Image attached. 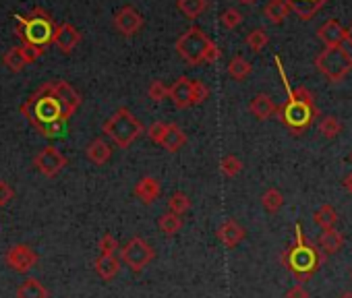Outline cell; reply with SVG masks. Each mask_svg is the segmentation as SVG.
I'll return each mask as SVG.
<instances>
[{"label": "cell", "mask_w": 352, "mask_h": 298, "mask_svg": "<svg viewBox=\"0 0 352 298\" xmlns=\"http://www.w3.org/2000/svg\"><path fill=\"white\" fill-rule=\"evenodd\" d=\"M93 269H95V273L102 280L110 282V280H114L116 275H119V271H121V257L119 255H99L93 261Z\"/></svg>", "instance_id": "18"}, {"label": "cell", "mask_w": 352, "mask_h": 298, "mask_svg": "<svg viewBox=\"0 0 352 298\" xmlns=\"http://www.w3.org/2000/svg\"><path fill=\"white\" fill-rule=\"evenodd\" d=\"M158 226H160V230H162L166 236H174V234L183 228V220H180V216H176V214H172V212H166V214L158 220Z\"/></svg>", "instance_id": "31"}, {"label": "cell", "mask_w": 352, "mask_h": 298, "mask_svg": "<svg viewBox=\"0 0 352 298\" xmlns=\"http://www.w3.org/2000/svg\"><path fill=\"white\" fill-rule=\"evenodd\" d=\"M215 236H218V240H220L224 247L234 249V247H239V245L245 240L247 230H245L237 220H226V222L218 228Z\"/></svg>", "instance_id": "13"}, {"label": "cell", "mask_w": 352, "mask_h": 298, "mask_svg": "<svg viewBox=\"0 0 352 298\" xmlns=\"http://www.w3.org/2000/svg\"><path fill=\"white\" fill-rule=\"evenodd\" d=\"M241 5H253V3H257V0H239Z\"/></svg>", "instance_id": "49"}, {"label": "cell", "mask_w": 352, "mask_h": 298, "mask_svg": "<svg viewBox=\"0 0 352 298\" xmlns=\"http://www.w3.org/2000/svg\"><path fill=\"white\" fill-rule=\"evenodd\" d=\"M286 298H309V292L303 284H296L286 292Z\"/></svg>", "instance_id": "45"}, {"label": "cell", "mask_w": 352, "mask_h": 298, "mask_svg": "<svg viewBox=\"0 0 352 298\" xmlns=\"http://www.w3.org/2000/svg\"><path fill=\"white\" fill-rule=\"evenodd\" d=\"M15 296H17V298H48L50 292H48V288H46L38 277L27 275V277L19 284Z\"/></svg>", "instance_id": "20"}, {"label": "cell", "mask_w": 352, "mask_h": 298, "mask_svg": "<svg viewBox=\"0 0 352 298\" xmlns=\"http://www.w3.org/2000/svg\"><path fill=\"white\" fill-rule=\"evenodd\" d=\"M249 110L251 114L257 119V121H268L276 114L278 106L274 99L268 95V93H257L253 99H251V104H249Z\"/></svg>", "instance_id": "19"}, {"label": "cell", "mask_w": 352, "mask_h": 298, "mask_svg": "<svg viewBox=\"0 0 352 298\" xmlns=\"http://www.w3.org/2000/svg\"><path fill=\"white\" fill-rule=\"evenodd\" d=\"M21 114L38 129L42 131L44 127H48L50 123L56 121H67L64 119V108L58 99L52 95V91L44 85H40L25 102L21 104ZM69 123V121H67Z\"/></svg>", "instance_id": "2"}, {"label": "cell", "mask_w": 352, "mask_h": 298, "mask_svg": "<svg viewBox=\"0 0 352 298\" xmlns=\"http://www.w3.org/2000/svg\"><path fill=\"white\" fill-rule=\"evenodd\" d=\"M148 95H150L152 102L160 104V102H164L166 97H170V87L166 83H162V81H152L150 87H148Z\"/></svg>", "instance_id": "37"}, {"label": "cell", "mask_w": 352, "mask_h": 298, "mask_svg": "<svg viewBox=\"0 0 352 298\" xmlns=\"http://www.w3.org/2000/svg\"><path fill=\"white\" fill-rule=\"evenodd\" d=\"M209 46H211V40L199 27H189L176 40V52H178V56L187 64H191V66H197V64L205 62V54H207V48Z\"/></svg>", "instance_id": "7"}, {"label": "cell", "mask_w": 352, "mask_h": 298, "mask_svg": "<svg viewBox=\"0 0 352 298\" xmlns=\"http://www.w3.org/2000/svg\"><path fill=\"white\" fill-rule=\"evenodd\" d=\"M38 261H40V255L30 245H23V243H17V245L9 247L7 253H5V263L17 273L32 271L38 265Z\"/></svg>", "instance_id": "9"}, {"label": "cell", "mask_w": 352, "mask_h": 298, "mask_svg": "<svg viewBox=\"0 0 352 298\" xmlns=\"http://www.w3.org/2000/svg\"><path fill=\"white\" fill-rule=\"evenodd\" d=\"M251 73H253V66H251V62L245 56H234L228 62V75L234 81H245Z\"/></svg>", "instance_id": "25"}, {"label": "cell", "mask_w": 352, "mask_h": 298, "mask_svg": "<svg viewBox=\"0 0 352 298\" xmlns=\"http://www.w3.org/2000/svg\"><path fill=\"white\" fill-rule=\"evenodd\" d=\"M97 249H99V255H119L121 253V245L116 240L112 234H104L97 243Z\"/></svg>", "instance_id": "38"}, {"label": "cell", "mask_w": 352, "mask_h": 298, "mask_svg": "<svg viewBox=\"0 0 352 298\" xmlns=\"http://www.w3.org/2000/svg\"><path fill=\"white\" fill-rule=\"evenodd\" d=\"M350 277H352V271H350Z\"/></svg>", "instance_id": "52"}, {"label": "cell", "mask_w": 352, "mask_h": 298, "mask_svg": "<svg viewBox=\"0 0 352 298\" xmlns=\"http://www.w3.org/2000/svg\"><path fill=\"white\" fill-rule=\"evenodd\" d=\"M102 131L119 147L127 149L143 133V125L139 119H135V114L129 108H119L104 123Z\"/></svg>", "instance_id": "3"}, {"label": "cell", "mask_w": 352, "mask_h": 298, "mask_svg": "<svg viewBox=\"0 0 352 298\" xmlns=\"http://www.w3.org/2000/svg\"><path fill=\"white\" fill-rule=\"evenodd\" d=\"M350 162H352V153H350Z\"/></svg>", "instance_id": "51"}, {"label": "cell", "mask_w": 352, "mask_h": 298, "mask_svg": "<svg viewBox=\"0 0 352 298\" xmlns=\"http://www.w3.org/2000/svg\"><path fill=\"white\" fill-rule=\"evenodd\" d=\"M85 156L91 164L95 166H104L110 158H112V147L104 141V139H93L87 149H85Z\"/></svg>", "instance_id": "21"}, {"label": "cell", "mask_w": 352, "mask_h": 298, "mask_svg": "<svg viewBox=\"0 0 352 298\" xmlns=\"http://www.w3.org/2000/svg\"><path fill=\"white\" fill-rule=\"evenodd\" d=\"M135 197H139L141 201L145 203V206H152L156 199L160 197V193H162V184H160V180L158 178H154V176H143L137 184H135Z\"/></svg>", "instance_id": "17"}, {"label": "cell", "mask_w": 352, "mask_h": 298, "mask_svg": "<svg viewBox=\"0 0 352 298\" xmlns=\"http://www.w3.org/2000/svg\"><path fill=\"white\" fill-rule=\"evenodd\" d=\"M286 3H288L290 11H294L301 19L309 21L327 3V0H286Z\"/></svg>", "instance_id": "22"}, {"label": "cell", "mask_w": 352, "mask_h": 298, "mask_svg": "<svg viewBox=\"0 0 352 298\" xmlns=\"http://www.w3.org/2000/svg\"><path fill=\"white\" fill-rule=\"evenodd\" d=\"M207 97H209V87L201 81H193V106L203 104Z\"/></svg>", "instance_id": "41"}, {"label": "cell", "mask_w": 352, "mask_h": 298, "mask_svg": "<svg viewBox=\"0 0 352 298\" xmlns=\"http://www.w3.org/2000/svg\"><path fill=\"white\" fill-rule=\"evenodd\" d=\"M340 298H352V292H344V294H340Z\"/></svg>", "instance_id": "50"}, {"label": "cell", "mask_w": 352, "mask_h": 298, "mask_svg": "<svg viewBox=\"0 0 352 298\" xmlns=\"http://www.w3.org/2000/svg\"><path fill=\"white\" fill-rule=\"evenodd\" d=\"M185 143H187V135H185V131H183L178 125L170 123V125H168V131H166V135H164V139H162V143H160V145H162L166 151L174 153V151H178Z\"/></svg>", "instance_id": "23"}, {"label": "cell", "mask_w": 352, "mask_h": 298, "mask_svg": "<svg viewBox=\"0 0 352 298\" xmlns=\"http://www.w3.org/2000/svg\"><path fill=\"white\" fill-rule=\"evenodd\" d=\"M13 199H15L13 186H11L9 182H5V180H0V208L9 206V203L13 201Z\"/></svg>", "instance_id": "44"}, {"label": "cell", "mask_w": 352, "mask_h": 298, "mask_svg": "<svg viewBox=\"0 0 352 298\" xmlns=\"http://www.w3.org/2000/svg\"><path fill=\"white\" fill-rule=\"evenodd\" d=\"M56 29L58 25L54 23L50 13H46L44 9H34L30 15H25V36L21 38V42L46 48L48 44H54Z\"/></svg>", "instance_id": "5"}, {"label": "cell", "mask_w": 352, "mask_h": 298, "mask_svg": "<svg viewBox=\"0 0 352 298\" xmlns=\"http://www.w3.org/2000/svg\"><path fill=\"white\" fill-rule=\"evenodd\" d=\"M313 222L317 226H321L323 230H329V228H336L338 224V212L331 208V206H321L315 214H313Z\"/></svg>", "instance_id": "27"}, {"label": "cell", "mask_w": 352, "mask_h": 298, "mask_svg": "<svg viewBox=\"0 0 352 298\" xmlns=\"http://www.w3.org/2000/svg\"><path fill=\"white\" fill-rule=\"evenodd\" d=\"M170 99L178 110L193 106V81L187 77H178L170 85Z\"/></svg>", "instance_id": "14"}, {"label": "cell", "mask_w": 352, "mask_h": 298, "mask_svg": "<svg viewBox=\"0 0 352 298\" xmlns=\"http://www.w3.org/2000/svg\"><path fill=\"white\" fill-rule=\"evenodd\" d=\"M317 71L331 83H340L352 69V54L340 46V48H325L315 58Z\"/></svg>", "instance_id": "4"}, {"label": "cell", "mask_w": 352, "mask_h": 298, "mask_svg": "<svg viewBox=\"0 0 352 298\" xmlns=\"http://www.w3.org/2000/svg\"><path fill=\"white\" fill-rule=\"evenodd\" d=\"M344 44H348V46L352 48V25L346 29V40H344Z\"/></svg>", "instance_id": "48"}, {"label": "cell", "mask_w": 352, "mask_h": 298, "mask_svg": "<svg viewBox=\"0 0 352 298\" xmlns=\"http://www.w3.org/2000/svg\"><path fill=\"white\" fill-rule=\"evenodd\" d=\"M263 13H266V17H268L272 23L280 25V23L288 17L290 7H288L286 0H270V3L266 5V9H263Z\"/></svg>", "instance_id": "26"}, {"label": "cell", "mask_w": 352, "mask_h": 298, "mask_svg": "<svg viewBox=\"0 0 352 298\" xmlns=\"http://www.w3.org/2000/svg\"><path fill=\"white\" fill-rule=\"evenodd\" d=\"M46 87L52 91V95L58 99L64 108V119L69 121L81 106V95L77 89L71 87V83L62 81V79H54V81H46Z\"/></svg>", "instance_id": "11"}, {"label": "cell", "mask_w": 352, "mask_h": 298, "mask_svg": "<svg viewBox=\"0 0 352 298\" xmlns=\"http://www.w3.org/2000/svg\"><path fill=\"white\" fill-rule=\"evenodd\" d=\"M166 131H168V125H166V123H154V125L148 129V139L160 145L162 139H164V135H166Z\"/></svg>", "instance_id": "42"}, {"label": "cell", "mask_w": 352, "mask_h": 298, "mask_svg": "<svg viewBox=\"0 0 352 298\" xmlns=\"http://www.w3.org/2000/svg\"><path fill=\"white\" fill-rule=\"evenodd\" d=\"M79 42H81V34L77 32V27H73L71 23H62V25H58L56 36H54V46H56L60 52L71 54V52L77 48V44H79Z\"/></svg>", "instance_id": "16"}, {"label": "cell", "mask_w": 352, "mask_h": 298, "mask_svg": "<svg viewBox=\"0 0 352 298\" xmlns=\"http://www.w3.org/2000/svg\"><path fill=\"white\" fill-rule=\"evenodd\" d=\"M44 50H46V48L34 46V44H30V42H23V44H21V52H23V56L27 58V62H36V60L44 54Z\"/></svg>", "instance_id": "43"}, {"label": "cell", "mask_w": 352, "mask_h": 298, "mask_svg": "<svg viewBox=\"0 0 352 298\" xmlns=\"http://www.w3.org/2000/svg\"><path fill=\"white\" fill-rule=\"evenodd\" d=\"M319 133L325 139H333V137H338L342 133V123L336 116H323L321 123H319Z\"/></svg>", "instance_id": "35"}, {"label": "cell", "mask_w": 352, "mask_h": 298, "mask_svg": "<svg viewBox=\"0 0 352 298\" xmlns=\"http://www.w3.org/2000/svg\"><path fill=\"white\" fill-rule=\"evenodd\" d=\"M176 7L187 19H197L201 17V13H205L207 0H176Z\"/></svg>", "instance_id": "28"}, {"label": "cell", "mask_w": 352, "mask_h": 298, "mask_svg": "<svg viewBox=\"0 0 352 298\" xmlns=\"http://www.w3.org/2000/svg\"><path fill=\"white\" fill-rule=\"evenodd\" d=\"M114 27L121 36L129 38V36H135L141 27H143V17L139 15L137 9L133 7H123L119 13L114 15Z\"/></svg>", "instance_id": "12"}, {"label": "cell", "mask_w": 352, "mask_h": 298, "mask_svg": "<svg viewBox=\"0 0 352 298\" xmlns=\"http://www.w3.org/2000/svg\"><path fill=\"white\" fill-rule=\"evenodd\" d=\"M220 170L224 176L228 178H234V176H239L243 172V162L237 158V156H226L222 162H220Z\"/></svg>", "instance_id": "36"}, {"label": "cell", "mask_w": 352, "mask_h": 298, "mask_svg": "<svg viewBox=\"0 0 352 298\" xmlns=\"http://www.w3.org/2000/svg\"><path fill=\"white\" fill-rule=\"evenodd\" d=\"M156 257V251L152 249V245L148 240H143L141 236H133L123 249H121V261L125 265H129L131 271L141 273Z\"/></svg>", "instance_id": "8"}, {"label": "cell", "mask_w": 352, "mask_h": 298, "mask_svg": "<svg viewBox=\"0 0 352 298\" xmlns=\"http://www.w3.org/2000/svg\"><path fill=\"white\" fill-rule=\"evenodd\" d=\"M222 56V52H220V48L211 42V46L207 48V54H205V62H215L218 58Z\"/></svg>", "instance_id": "46"}, {"label": "cell", "mask_w": 352, "mask_h": 298, "mask_svg": "<svg viewBox=\"0 0 352 298\" xmlns=\"http://www.w3.org/2000/svg\"><path fill=\"white\" fill-rule=\"evenodd\" d=\"M317 114H319L317 108H311V106L301 104V102H292V99H286V102L280 104L278 110H276L278 121H280L290 133H294V135L307 131Z\"/></svg>", "instance_id": "6"}, {"label": "cell", "mask_w": 352, "mask_h": 298, "mask_svg": "<svg viewBox=\"0 0 352 298\" xmlns=\"http://www.w3.org/2000/svg\"><path fill=\"white\" fill-rule=\"evenodd\" d=\"M325 261V253L321 249H317V245H313L301 230V226H296V240L292 247H288L282 253V265L298 280L305 282L309 277H313L319 267Z\"/></svg>", "instance_id": "1"}, {"label": "cell", "mask_w": 352, "mask_h": 298, "mask_svg": "<svg viewBox=\"0 0 352 298\" xmlns=\"http://www.w3.org/2000/svg\"><path fill=\"white\" fill-rule=\"evenodd\" d=\"M189 210H191V199H189V195H185V193L178 190V193H174L168 199V212H172L176 216H185Z\"/></svg>", "instance_id": "32"}, {"label": "cell", "mask_w": 352, "mask_h": 298, "mask_svg": "<svg viewBox=\"0 0 352 298\" xmlns=\"http://www.w3.org/2000/svg\"><path fill=\"white\" fill-rule=\"evenodd\" d=\"M245 44H247L253 52H261V50L270 44V36H268L266 29L259 27V29H253L251 34H247Z\"/></svg>", "instance_id": "33"}, {"label": "cell", "mask_w": 352, "mask_h": 298, "mask_svg": "<svg viewBox=\"0 0 352 298\" xmlns=\"http://www.w3.org/2000/svg\"><path fill=\"white\" fill-rule=\"evenodd\" d=\"M34 166L40 174H44L46 178H54L60 174V170L67 166V158L60 153V149H56L54 145H46L42 147L36 156H34Z\"/></svg>", "instance_id": "10"}, {"label": "cell", "mask_w": 352, "mask_h": 298, "mask_svg": "<svg viewBox=\"0 0 352 298\" xmlns=\"http://www.w3.org/2000/svg\"><path fill=\"white\" fill-rule=\"evenodd\" d=\"M344 186H346V190L352 195V174H348V176L344 178Z\"/></svg>", "instance_id": "47"}, {"label": "cell", "mask_w": 352, "mask_h": 298, "mask_svg": "<svg viewBox=\"0 0 352 298\" xmlns=\"http://www.w3.org/2000/svg\"><path fill=\"white\" fill-rule=\"evenodd\" d=\"M3 62H5V66H7L11 73H21V71L30 64L27 58H25L23 52H21V46L7 50V54L3 56Z\"/></svg>", "instance_id": "29"}, {"label": "cell", "mask_w": 352, "mask_h": 298, "mask_svg": "<svg viewBox=\"0 0 352 298\" xmlns=\"http://www.w3.org/2000/svg\"><path fill=\"white\" fill-rule=\"evenodd\" d=\"M220 21H222V25H224L226 29H234V27H239V25L243 23V15H241V11H237V9H226V11L220 15Z\"/></svg>", "instance_id": "39"}, {"label": "cell", "mask_w": 352, "mask_h": 298, "mask_svg": "<svg viewBox=\"0 0 352 298\" xmlns=\"http://www.w3.org/2000/svg\"><path fill=\"white\" fill-rule=\"evenodd\" d=\"M67 121H56V123H50L48 127H44L40 133L46 137V139H60L67 135Z\"/></svg>", "instance_id": "40"}, {"label": "cell", "mask_w": 352, "mask_h": 298, "mask_svg": "<svg viewBox=\"0 0 352 298\" xmlns=\"http://www.w3.org/2000/svg\"><path fill=\"white\" fill-rule=\"evenodd\" d=\"M317 38L325 44V48H340L344 44V40H346V29L342 27L340 21L329 19L319 27Z\"/></svg>", "instance_id": "15"}, {"label": "cell", "mask_w": 352, "mask_h": 298, "mask_svg": "<svg viewBox=\"0 0 352 298\" xmlns=\"http://www.w3.org/2000/svg\"><path fill=\"white\" fill-rule=\"evenodd\" d=\"M261 206L268 214H278L284 206V195L278 188H268L261 195Z\"/></svg>", "instance_id": "30"}, {"label": "cell", "mask_w": 352, "mask_h": 298, "mask_svg": "<svg viewBox=\"0 0 352 298\" xmlns=\"http://www.w3.org/2000/svg\"><path fill=\"white\" fill-rule=\"evenodd\" d=\"M284 85H286V81H284ZM286 87H288V85H286ZM288 99H292V102L307 104V106H311V108H317L315 97H313V93H311L307 87H288Z\"/></svg>", "instance_id": "34"}, {"label": "cell", "mask_w": 352, "mask_h": 298, "mask_svg": "<svg viewBox=\"0 0 352 298\" xmlns=\"http://www.w3.org/2000/svg\"><path fill=\"white\" fill-rule=\"evenodd\" d=\"M342 247H344L342 232H338L336 228H329V230H323L321 232V236H319V249L325 255H336Z\"/></svg>", "instance_id": "24"}]
</instances>
